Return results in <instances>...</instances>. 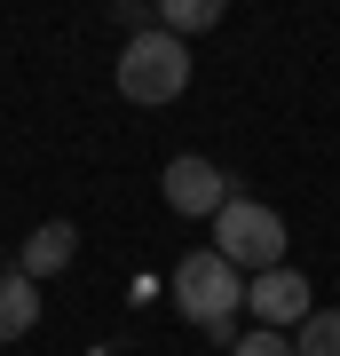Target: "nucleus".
Wrapping results in <instances>:
<instances>
[{
	"mask_svg": "<svg viewBox=\"0 0 340 356\" xmlns=\"http://www.w3.org/2000/svg\"><path fill=\"white\" fill-rule=\"evenodd\" d=\"M175 301H182V317H190V325H206L214 341L238 348V325H229V317L245 309V277L214 254V245H206V254H190V261L175 269Z\"/></svg>",
	"mask_w": 340,
	"mask_h": 356,
	"instance_id": "1",
	"label": "nucleus"
},
{
	"mask_svg": "<svg viewBox=\"0 0 340 356\" xmlns=\"http://www.w3.org/2000/svg\"><path fill=\"white\" fill-rule=\"evenodd\" d=\"M214 254L238 269H253V277H261V269H285V214L277 206H261V198H229L222 214H214Z\"/></svg>",
	"mask_w": 340,
	"mask_h": 356,
	"instance_id": "2",
	"label": "nucleus"
},
{
	"mask_svg": "<svg viewBox=\"0 0 340 356\" xmlns=\"http://www.w3.org/2000/svg\"><path fill=\"white\" fill-rule=\"evenodd\" d=\"M182 88H190V40H175V32L127 40V56H119V95L127 103L159 111V103H175Z\"/></svg>",
	"mask_w": 340,
	"mask_h": 356,
	"instance_id": "3",
	"label": "nucleus"
},
{
	"mask_svg": "<svg viewBox=\"0 0 340 356\" xmlns=\"http://www.w3.org/2000/svg\"><path fill=\"white\" fill-rule=\"evenodd\" d=\"M159 198L175 206V214H190V222H214V214H222V206L238 198V191H229V175H222L214 159H166Z\"/></svg>",
	"mask_w": 340,
	"mask_h": 356,
	"instance_id": "4",
	"label": "nucleus"
},
{
	"mask_svg": "<svg viewBox=\"0 0 340 356\" xmlns=\"http://www.w3.org/2000/svg\"><path fill=\"white\" fill-rule=\"evenodd\" d=\"M245 309L261 317V332H301V325L316 317L301 269H261V277H245Z\"/></svg>",
	"mask_w": 340,
	"mask_h": 356,
	"instance_id": "5",
	"label": "nucleus"
},
{
	"mask_svg": "<svg viewBox=\"0 0 340 356\" xmlns=\"http://www.w3.org/2000/svg\"><path fill=\"white\" fill-rule=\"evenodd\" d=\"M72 254H79V229H72V222H40L32 238L16 245V269L40 285V277H63V269H72Z\"/></svg>",
	"mask_w": 340,
	"mask_h": 356,
	"instance_id": "6",
	"label": "nucleus"
},
{
	"mask_svg": "<svg viewBox=\"0 0 340 356\" xmlns=\"http://www.w3.org/2000/svg\"><path fill=\"white\" fill-rule=\"evenodd\" d=\"M32 325H40V285L24 269H8V277H0V341H24Z\"/></svg>",
	"mask_w": 340,
	"mask_h": 356,
	"instance_id": "7",
	"label": "nucleus"
},
{
	"mask_svg": "<svg viewBox=\"0 0 340 356\" xmlns=\"http://www.w3.org/2000/svg\"><path fill=\"white\" fill-rule=\"evenodd\" d=\"M214 24H222V0H159V32H175V40L214 32Z\"/></svg>",
	"mask_w": 340,
	"mask_h": 356,
	"instance_id": "8",
	"label": "nucleus"
},
{
	"mask_svg": "<svg viewBox=\"0 0 340 356\" xmlns=\"http://www.w3.org/2000/svg\"><path fill=\"white\" fill-rule=\"evenodd\" d=\"M293 356H340V309H316V317L293 332Z\"/></svg>",
	"mask_w": 340,
	"mask_h": 356,
	"instance_id": "9",
	"label": "nucleus"
},
{
	"mask_svg": "<svg viewBox=\"0 0 340 356\" xmlns=\"http://www.w3.org/2000/svg\"><path fill=\"white\" fill-rule=\"evenodd\" d=\"M229 356H293V332H261V325H253V332H238Z\"/></svg>",
	"mask_w": 340,
	"mask_h": 356,
	"instance_id": "10",
	"label": "nucleus"
}]
</instances>
